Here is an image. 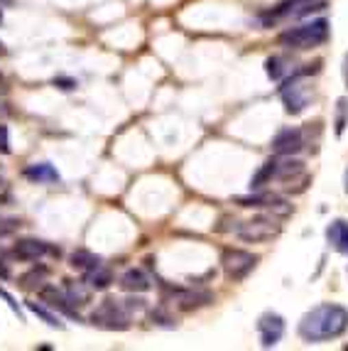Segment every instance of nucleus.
I'll return each instance as SVG.
<instances>
[{"instance_id":"obj_1","label":"nucleus","mask_w":348,"mask_h":351,"mask_svg":"<svg viewBox=\"0 0 348 351\" xmlns=\"http://www.w3.org/2000/svg\"><path fill=\"white\" fill-rule=\"evenodd\" d=\"M348 329V310L341 304H319L302 317L299 337L304 341H329Z\"/></svg>"},{"instance_id":"obj_2","label":"nucleus","mask_w":348,"mask_h":351,"mask_svg":"<svg viewBox=\"0 0 348 351\" xmlns=\"http://www.w3.org/2000/svg\"><path fill=\"white\" fill-rule=\"evenodd\" d=\"M326 40H329V23L326 20H314V23L299 25V27L284 29L277 42L287 49H312L324 45Z\"/></svg>"},{"instance_id":"obj_3","label":"nucleus","mask_w":348,"mask_h":351,"mask_svg":"<svg viewBox=\"0 0 348 351\" xmlns=\"http://www.w3.org/2000/svg\"><path fill=\"white\" fill-rule=\"evenodd\" d=\"M312 71H316V69H302V71H297V74H292L290 79L284 82L282 91H279L284 101V108H287V113H292V116H299L309 106V101H312L314 88L309 86V82H307V76L312 74Z\"/></svg>"},{"instance_id":"obj_4","label":"nucleus","mask_w":348,"mask_h":351,"mask_svg":"<svg viewBox=\"0 0 348 351\" xmlns=\"http://www.w3.org/2000/svg\"><path fill=\"white\" fill-rule=\"evenodd\" d=\"M91 324L103 329H128L130 327V310L121 300H103L101 307L91 315Z\"/></svg>"},{"instance_id":"obj_5","label":"nucleus","mask_w":348,"mask_h":351,"mask_svg":"<svg viewBox=\"0 0 348 351\" xmlns=\"http://www.w3.org/2000/svg\"><path fill=\"white\" fill-rule=\"evenodd\" d=\"M279 231H282V226L273 217H256L240 223L236 228V236L240 241H248V243H265V241H273L275 236H279Z\"/></svg>"},{"instance_id":"obj_6","label":"nucleus","mask_w":348,"mask_h":351,"mask_svg":"<svg viewBox=\"0 0 348 351\" xmlns=\"http://www.w3.org/2000/svg\"><path fill=\"white\" fill-rule=\"evenodd\" d=\"M221 263H223V270H226V276L231 280H243L250 270L258 265V256H253L248 251H238V248H231V251L223 253Z\"/></svg>"},{"instance_id":"obj_7","label":"nucleus","mask_w":348,"mask_h":351,"mask_svg":"<svg viewBox=\"0 0 348 351\" xmlns=\"http://www.w3.org/2000/svg\"><path fill=\"white\" fill-rule=\"evenodd\" d=\"M304 147V133L299 128H284L275 135L273 150L277 152L279 158H290L295 152H299Z\"/></svg>"},{"instance_id":"obj_8","label":"nucleus","mask_w":348,"mask_h":351,"mask_svg":"<svg viewBox=\"0 0 348 351\" xmlns=\"http://www.w3.org/2000/svg\"><path fill=\"white\" fill-rule=\"evenodd\" d=\"M258 332H260L262 346H275L279 339H282V334H284L282 317L275 315V312H267V315H262L260 322H258Z\"/></svg>"},{"instance_id":"obj_9","label":"nucleus","mask_w":348,"mask_h":351,"mask_svg":"<svg viewBox=\"0 0 348 351\" xmlns=\"http://www.w3.org/2000/svg\"><path fill=\"white\" fill-rule=\"evenodd\" d=\"M312 3L314 0H282V3H277L270 12H265L262 20H265V23L273 20L275 23V20L290 18V15H304V12H309V10H316V8H312Z\"/></svg>"},{"instance_id":"obj_10","label":"nucleus","mask_w":348,"mask_h":351,"mask_svg":"<svg viewBox=\"0 0 348 351\" xmlns=\"http://www.w3.org/2000/svg\"><path fill=\"white\" fill-rule=\"evenodd\" d=\"M47 253L59 256V251H54V248L47 246L45 241H37V239H23L15 243V248H12V256L20 258V261H40V258H45Z\"/></svg>"},{"instance_id":"obj_11","label":"nucleus","mask_w":348,"mask_h":351,"mask_svg":"<svg viewBox=\"0 0 348 351\" xmlns=\"http://www.w3.org/2000/svg\"><path fill=\"white\" fill-rule=\"evenodd\" d=\"M121 287L125 290V293H147V290L152 287V282H150V278L142 273V270L130 268L128 273H123Z\"/></svg>"},{"instance_id":"obj_12","label":"nucleus","mask_w":348,"mask_h":351,"mask_svg":"<svg viewBox=\"0 0 348 351\" xmlns=\"http://www.w3.org/2000/svg\"><path fill=\"white\" fill-rule=\"evenodd\" d=\"M326 239H329V243L334 248H336L338 253H343V256H348V223L346 221H334L329 228H326Z\"/></svg>"},{"instance_id":"obj_13","label":"nucleus","mask_w":348,"mask_h":351,"mask_svg":"<svg viewBox=\"0 0 348 351\" xmlns=\"http://www.w3.org/2000/svg\"><path fill=\"white\" fill-rule=\"evenodd\" d=\"M172 300L179 304L182 310H192V307H199V304H206L211 300L209 293H194V290H174Z\"/></svg>"},{"instance_id":"obj_14","label":"nucleus","mask_w":348,"mask_h":351,"mask_svg":"<svg viewBox=\"0 0 348 351\" xmlns=\"http://www.w3.org/2000/svg\"><path fill=\"white\" fill-rule=\"evenodd\" d=\"M25 177L32 182H57L59 175L57 170H54L52 165L47 162H40V165H29L27 170H25Z\"/></svg>"},{"instance_id":"obj_15","label":"nucleus","mask_w":348,"mask_h":351,"mask_svg":"<svg viewBox=\"0 0 348 351\" xmlns=\"http://www.w3.org/2000/svg\"><path fill=\"white\" fill-rule=\"evenodd\" d=\"M96 265H101L99 256H93V253H88V251H74L71 253V268L82 270V273H88V270L96 268Z\"/></svg>"},{"instance_id":"obj_16","label":"nucleus","mask_w":348,"mask_h":351,"mask_svg":"<svg viewBox=\"0 0 348 351\" xmlns=\"http://www.w3.org/2000/svg\"><path fill=\"white\" fill-rule=\"evenodd\" d=\"M110 280H113V276H110V270H105L103 265H96V268H91L86 273L88 287H96V290H105L110 285Z\"/></svg>"},{"instance_id":"obj_17","label":"nucleus","mask_w":348,"mask_h":351,"mask_svg":"<svg viewBox=\"0 0 348 351\" xmlns=\"http://www.w3.org/2000/svg\"><path fill=\"white\" fill-rule=\"evenodd\" d=\"M64 295L69 300V304H86L88 302V287H84L82 282L66 280Z\"/></svg>"},{"instance_id":"obj_18","label":"nucleus","mask_w":348,"mask_h":351,"mask_svg":"<svg viewBox=\"0 0 348 351\" xmlns=\"http://www.w3.org/2000/svg\"><path fill=\"white\" fill-rule=\"evenodd\" d=\"M27 307H29V310H32V312H35L37 317H42V319H45V322L49 324V327L64 329V322H62V319H59L57 315H52V312H49V310H45L42 304H37V302H27Z\"/></svg>"},{"instance_id":"obj_19","label":"nucleus","mask_w":348,"mask_h":351,"mask_svg":"<svg viewBox=\"0 0 348 351\" xmlns=\"http://www.w3.org/2000/svg\"><path fill=\"white\" fill-rule=\"evenodd\" d=\"M45 278H47V268H32L27 276L20 278V282H23V287H35V285L40 287L45 282Z\"/></svg>"},{"instance_id":"obj_20","label":"nucleus","mask_w":348,"mask_h":351,"mask_svg":"<svg viewBox=\"0 0 348 351\" xmlns=\"http://www.w3.org/2000/svg\"><path fill=\"white\" fill-rule=\"evenodd\" d=\"M282 64H284V62L279 57H270V59H267V64H265L267 74L273 76V79H282V74L287 71V66H282Z\"/></svg>"},{"instance_id":"obj_21","label":"nucleus","mask_w":348,"mask_h":351,"mask_svg":"<svg viewBox=\"0 0 348 351\" xmlns=\"http://www.w3.org/2000/svg\"><path fill=\"white\" fill-rule=\"evenodd\" d=\"M346 121H348V101L338 99V116H336V133L338 135H341L343 128H346Z\"/></svg>"},{"instance_id":"obj_22","label":"nucleus","mask_w":348,"mask_h":351,"mask_svg":"<svg viewBox=\"0 0 348 351\" xmlns=\"http://www.w3.org/2000/svg\"><path fill=\"white\" fill-rule=\"evenodd\" d=\"M10 150V141H8V128L5 125H0V152H8Z\"/></svg>"},{"instance_id":"obj_23","label":"nucleus","mask_w":348,"mask_h":351,"mask_svg":"<svg viewBox=\"0 0 348 351\" xmlns=\"http://www.w3.org/2000/svg\"><path fill=\"white\" fill-rule=\"evenodd\" d=\"M0 298H5V302H8V304H10L12 310L18 312V315H20V317H23V312H20V304H18V302H15V300H12V298H10V295H8V293H5V290H3V287H0Z\"/></svg>"},{"instance_id":"obj_24","label":"nucleus","mask_w":348,"mask_h":351,"mask_svg":"<svg viewBox=\"0 0 348 351\" xmlns=\"http://www.w3.org/2000/svg\"><path fill=\"white\" fill-rule=\"evenodd\" d=\"M343 79H346V86H348V54L343 59Z\"/></svg>"},{"instance_id":"obj_25","label":"nucleus","mask_w":348,"mask_h":351,"mask_svg":"<svg viewBox=\"0 0 348 351\" xmlns=\"http://www.w3.org/2000/svg\"><path fill=\"white\" fill-rule=\"evenodd\" d=\"M8 54V49H5V45H3V42H0V57H5Z\"/></svg>"},{"instance_id":"obj_26","label":"nucleus","mask_w":348,"mask_h":351,"mask_svg":"<svg viewBox=\"0 0 348 351\" xmlns=\"http://www.w3.org/2000/svg\"><path fill=\"white\" fill-rule=\"evenodd\" d=\"M0 3H3V5H10V3H12V0H0Z\"/></svg>"},{"instance_id":"obj_27","label":"nucleus","mask_w":348,"mask_h":351,"mask_svg":"<svg viewBox=\"0 0 348 351\" xmlns=\"http://www.w3.org/2000/svg\"><path fill=\"white\" fill-rule=\"evenodd\" d=\"M346 192H348V170H346Z\"/></svg>"},{"instance_id":"obj_28","label":"nucleus","mask_w":348,"mask_h":351,"mask_svg":"<svg viewBox=\"0 0 348 351\" xmlns=\"http://www.w3.org/2000/svg\"><path fill=\"white\" fill-rule=\"evenodd\" d=\"M0 113H5V108H3V104H0Z\"/></svg>"},{"instance_id":"obj_29","label":"nucleus","mask_w":348,"mask_h":351,"mask_svg":"<svg viewBox=\"0 0 348 351\" xmlns=\"http://www.w3.org/2000/svg\"><path fill=\"white\" fill-rule=\"evenodd\" d=\"M0 20H3V10H0Z\"/></svg>"},{"instance_id":"obj_30","label":"nucleus","mask_w":348,"mask_h":351,"mask_svg":"<svg viewBox=\"0 0 348 351\" xmlns=\"http://www.w3.org/2000/svg\"><path fill=\"white\" fill-rule=\"evenodd\" d=\"M0 184H3V175H0Z\"/></svg>"}]
</instances>
